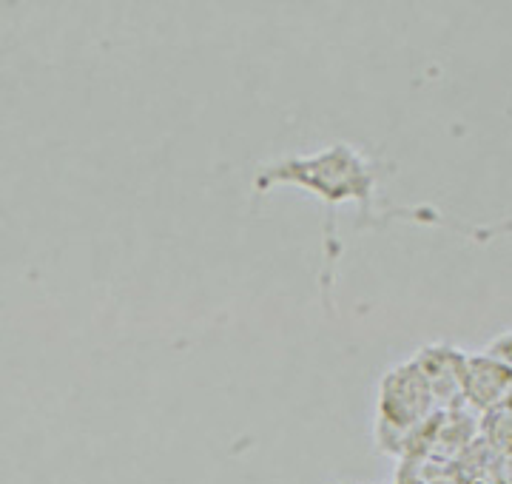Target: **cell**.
<instances>
[{
	"label": "cell",
	"instance_id": "2",
	"mask_svg": "<svg viewBox=\"0 0 512 484\" xmlns=\"http://www.w3.org/2000/svg\"><path fill=\"white\" fill-rule=\"evenodd\" d=\"M436 405V396L430 391L424 373L416 362L402 365L384 379L382 399H379V425L396 430V433H410L421 419Z\"/></svg>",
	"mask_w": 512,
	"mask_h": 484
},
{
	"label": "cell",
	"instance_id": "1",
	"mask_svg": "<svg viewBox=\"0 0 512 484\" xmlns=\"http://www.w3.org/2000/svg\"><path fill=\"white\" fill-rule=\"evenodd\" d=\"M373 168L359 151L345 143H336L333 149L313 154V157H296L285 160L282 166L268 168L259 180V188H271L274 183H293V186L311 188L316 197L328 200L330 205L342 200H359L362 211L370 203L373 188Z\"/></svg>",
	"mask_w": 512,
	"mask_h": 484
}]
</instances>
